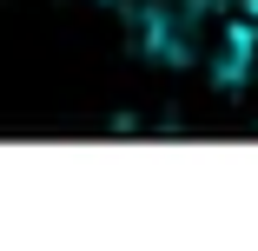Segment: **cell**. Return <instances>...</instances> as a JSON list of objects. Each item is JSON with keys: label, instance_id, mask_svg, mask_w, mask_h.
Listing matches in <instances>:
<instances>
[{"label": "cell", "instance_id": "obj_1", "mask_svg": "<svg viewBox=\"0 0 258 251\" xmlns=\"http://www.w3.org/2000/svg\"><path fill=\"white\" fill-rule=\"evenodd\" d=\"M232 7H238V14H251V20H258V0H232Z\"/></svg>", "mask_w": 258, "mask_h": 251}]
</instances>
